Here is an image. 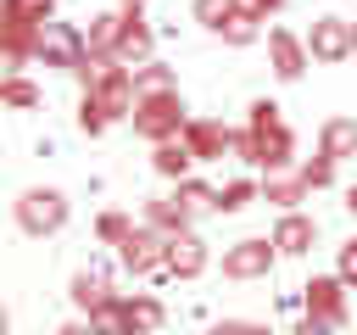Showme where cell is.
I'll list each match as a JSON object with an SVG mask.
<instances>
[{"label":"cell","instance_id":"1","mask_svg":"<svg viewBox=\"0 0 357 335\" xmlns=\"http://www.w3.org/2000/svg\"><path fill=\"white\" fill-rule=\"evenodd\" d=\"M184 123H190V117H184L178 89H162V95H139V100H134V134H145L151 145L184 134Z\"/></svg>","mask_w":357,"mask_h":335},{"label":"cell","instance_id":"2","mask_svg":"<svg viewBox=\"0 0 357 335\" xmlns=\"http://www.w3.org/2000/svg\"><path fill=\"white\" fill-rule=\"evenodd\" d=\"M67 223V195L50 190V184H33L17 195V229L22 234H56Z\"/></svg>","mask_w":357,"mask_h":335},{"label":"cell","instance_id":"3","mask_svg":"<svg viewBox=\"0 0 357 335\" xmlns=\"http://www.w3.org/2000/svg\"><path fill=\"white\" fill-rule=\"evenodd\" d=\"M117 262H123V274H134V279H145V274H167V234L162 229H128L123 240H117Z\"/></svg>","mask_w":357,"mask_h":335},{"label":"cell","instance_id":"4","mask_svg":"<svg viewBox=\"0 0 357 335\" xmlns=\"http://www.w3.org/2000/svg\"><path fill=\"white\" fill-rule=\"evenodd\" d=\"M84 56H89V39H84L73 22H56V17H50V22L39 28V61H45V67L78 73V61H84Z\"/></svg>","mask_w":357,"mask_h":335},{"label":"cell","instance_id":"5","mask_svg":"<svg viewBox=\"0 0 357 335\" xmlns=\"http://www.w3.org/2000/svg\"><path fill=\"white\" fill-rule=\"evenodd\" d=\"M95 324H106V329H162L167 324V307L156 296H117Z\"/></svg>","mask_w":357,"mask_h":335},{"label":"cell","instance_id":"6","mask_svg":"<svg viewBox=\"0 0 357 335\" xmlns=\"http://www.w3.org/2000/svg\"><path fill=\"white\" fill-rule=\"evenodd\" d=\"M273 257H279L273 240H234V246L223 251V274H229V279H268Z\"/></svg>","mask_w":357,"mask_h":335},{"label":"cell","instance_id":"7","mask_svg":"<svg viewBox=\"0 0 357 335\" xmlns=\"http://www.w3.org/2000/svg\"><path fill=\"white\" fill-rule=\"evenodd\" d=\"M324 324H346V279H312L307 285V329H324Z\"/></svg>","mask_w":357,"mask_h":335},{"label":"cell","instance_id":"8","mask_svg":"<svg viewBox=\"0 0 357 335\" xmlns=\"http://www.w3.org/2000/svg\"><path fill=\"white\" fill-rule=\"evenodd\" d=\"M117 17H123V34H117V56L123 61H151V50H156V34H151V22H145V11H139V0H123L117 6Z\"/></svg>","mask_w":357,"mask_h":335},{"label":"cell","instance_id":"9","mask_svg":"<svg viewBox=\"0 0 357 335\" xmlns=\"http://www.w3.org/2000/svg\"><path fill=\"white\" fill-rule=\"evenodd\" d=\"M307 56L312 61H346L351 56V22L346 17H318L307 34Z\"/></svg>","mask_w":357,"mask_h":335},{"label":"cell","instance_id":"10","mask_svg":"<svg viewBox=\"0 0 357 335\" xmlns=\"http://www.w3.org/2000/svg\"><path fill=\"white\" fill-rule=\"evenodd\" d=\"M268 56H273V73L290 84V78H301L307 73V39H296L290 28H268Z\"/></svg>","mask_w":357,"mask_h":335},{"label":"cell","instance_id":"11","mask_svg":"<svg viewBox=\"0 0 357 335\" xmlns=\"http://www.w3.org/2000/svg\"><path fill=\"white\" fill-rule=\"evenodd\" d=\"M229 134H234V128H223L218 117H190L178 140H184V145L195 151V162H218V156L229 151Z\"/></svg>","mask_w":357,"mask_h":335},{"label":"cell","instance_id":"12","mask_svg":"<svg viewBox=\"0 0 357 335\" xmlns=\"http://www.w3.org/2000/svg\"><path fill=\"white\" fill-rule=\"evenodd\" d=\"M257 134V168H268V173H279V168H290L296 162V134L284 128V123H268V128H251Z\"/></svg>","mask_w":357,"mask_h":335},{"label":"cell","instance_id":"13","mask_svg":"<svg viewBox=\"0 0 357 335\" xmlns=\"http://www.w3.org/2000/svg\"><path fill=\"white\" fill-rule=\"evenodd\" d=\"M201 268H206V240H201L195 229L167 234V274H173V279H195Z\"/></svg>","mask_w":357,"mask_h":335},{"label":"cell","instance_id":"14","mask_svg":"<svg viewBox=\"0 0 357 335\" xmlns=\"http://www.w3.org/2000/svg\"><path fill=\"white\" fill-rule=\"evenodd\" d=\"M112 302H117V290H112V279H106V274H95V268L73 274V307H78L89 324H95V318H100Z\"/></svg>","mask_w":357,"mask_h":335},{"label":"cell","instance_id":"15","mask_svg":"<svg viewBox=\"0 0 357 335\" xmlns=\"http://www.w3.org/2000/svg\"><path fill=\"white\" fill-rule=\"evenodd\" d=\"M312 240H318V223L301 218L296 207L273 223V246H279V257H301V251H312Z\"/></svg>","mask_w":357,"mask_h":335},{"label":"cell","instance_id":"16","mask_svg":"<svg viewBox=\"0 0 357 335\" xmlns=\"http://www.w3.org/2000/svg\"><path fill=\"white\" fill-rule=\"evenodd\" d=\"M190 162H195V151L173 134V140H156V151H151V168L162 173V179H190Z\"/></svg>","mask_w":357,"mask_h":335},{"label":"cell","instance_id":"17","mask_svg":"<svg viewBox=\"0 0 357 335\" xmlns=\"http://www.w3.org/2000/svg\"><path fill=\"white\" fill-rule=\"evenodd\" d=\"M318 151L335 156V162H340V156H357V123H351V117H329V123L318 128Z\"/></svg>","mask_w":357,"mask_h":335},{"label":"cell","instance_id":"18","mask_svg":"<svg viewBox=\"0 0 357 335\" xmlns=\"http://www.w3.org/2000/svg\"><path fill=\"white\" fill-rule=\"evenodd\" d=\"M145 223H151V229H162V234H178V229H190L195 218H190V207H184L178 195H162V201H151V207H145Z\"/></svg>","mask_w":357,"mask_h":335},{"label":"cell","instance_id":"19","mask_svg":"<svg viewBox=\"0 0 357 335\" xmlns=\"http://www.w3.org/2000/svg\"><path fill=\"white\" fill-rule=\"evenodd\" d=\"M307 195H312V190H307V179H301V173H296V179H284V168H279V173H268V184H262V201H273L279 212H290V207H296V201H307Z\"/></svg>","mask_w":357,"mask_h":335},{"label":"cell","instance_id":"20","mask_svg":"<svg viewBox=\"0 0 357 335\" xmlns=\"http://www.w3.org/2000/svg\"><path fill=\"white\" fill-rule=\"evenodd\" d=\"M45 95H39V84L33 78H22V73H0V106H11V112H33Z\"/></svg>","mask_w":357,"mask_h":335},{"label":"cell","instance_id":"21","mask_svg":"<svg viewBox=\"0 0 357 335\" xmlns=\"http://www.w3.org/2000/svg\"><path fill=\"white\" fill-rule=\"evenodd\" d=\"M56 17V0H0V22H22V28H45Z\"/></svg>","mask_w":357,"mask_h":335},{"label":"cell","instance_id":"22","mask_svg":"<svg viewBox=\"0 0 357 335\" xmlns=\"http://www.w3.org/2000/svg\"><path fill=\"white\" fill-rule=\"evenodd\" d=\"M117 34H123V17H117V11H100V17H89V28H84L89 50H100V56H117Z\"/></svg>","mask_w":357,"mask_h":335},{"label":"cell","instance_id":"23","mask_svg":"<svg viewBox=\"0 0 357 335\" xmlns=\"http://www.w3.org/2000/svg\"><path fill=\"white\" fill-rule=\"evenodd\" d=\"M134 89H139V95H162V89H178V78H173V67H162V61H139V67H134Z\"/></svg>","mask_w":357,"mask_h":335},{"label":"cell","instance_id":"24","mask_svg":"<svg viewBox=\"0 0 357 335\" xmlns=\"http://www.w3.org/2000/svg\"><path fill=\"white\" fill-rule=\"evenodd\" d=\"M257 22H262V17H251L245 6H234V11L223 17V28H218V39H229V45H251V39H257Z\"/></svg>","mask_w":357,"mask_h":335},{"label":"cell","instance_id":"25","mask_svg":"<svg viewBox=\"0 0 357 335\" xmlns=\"http://www.w3.org/2000/svg\"><path fill=\"white\" fill-rule=\"evenodd\" d=\"M257 201V184L251 179H229L223 190H218V212H240V207H251Z\"/></svg>","mask_w":357,"mask_h":335},{"label":"cell","instance_id":"26","mask_svg":"<svg viewBox=\"0 0 357 335\" xmlns=\"http://www.w3.org/2000/svg\"><path fill=\"white\" fill-rule=\"evenodd\" d=\"M296 173L307 179V190H329V184H335V156H324V151H318V156H312V162H301Z\"/></svg>","mask_w":357,"mask_h":335},{"label":"cell","instance_id":"27","mask_svg":"<svg viewBox=\"0 0 357 335\" xmlns=\"http://www.w3.org/2000/svg\"><path fill=\"white\" fill-rule=\"evenodd\" d=\"M78 128H84V134H106V128H112V117L100 112V100H95V95H84V100H78Z\"/></svg>","mask_w":357,"mask_h":335},{"label":"cell","instance_id":"28","mask_svg":"<svg viewBox=\"0 0 357 335\" xmlns=\"http://www.w3.org/2000/svg\"><path fill=\"white\" fill-rule=\"evenodd\" d=\"M128 229H134V218H128V212H100V218H95V234H100L106 246H117Z\"/></svg>","mask_w":357,"mask_h":335},{"label":"cell","instance_id":"29","mask_svg":"<svg viewBox=\"0 0 357 335\" xmlns=\"http://www.w3.org/2000/svg\"><path fill=\"white\" fill-rule=\"evenodd\" d=\"M229 11H234V0H195V22H201V28H212V34L223 28V17H229Z\"/></svg>","mask_w":357,"mask_h":335},{"label":"cell","instance_id":"30","mask_svg":"<svg viewBox=\"0 0 357 335\" xmlns=\"http://www.w3.org/2000/svg\"><path fill=\"white\" fill-rule=\"evenodd\" d=\"M335 274H340L346 285H357V240H346V246H340V262H335Z\"/></svg>","mask_w":357,"mask_h":335},{"label":"cell","instance_id":"31","mask_svg":"<svg viewBox=\"0 0 357 335\" xmlns=\"http://www.w3.org/2000/svg\"><path fill=\"white\" fill-rule=\"evenodd\" d=\"M268 123H279V106L273 100H251V128H268Z\"/></svg>","mask_w":357,"mask_h":335},{"label":"cell","instance_id":"32","mask_svg":"<svg viewBox=\"0 0 357 335\" xmlns=\"http://www.w3.org/2000/svg\"><path fill=\"white\" fill-rule=\"evenodd\" d=\"M234 6H245V11H251V17H273V11H279V6H284V0H234Z\"/></svg>","mask_w":357,"mask_h":335},{"label":"cell","instance_id":"33","mask_svg":"<svg viewBox=\"0 0 357 335\" xmlns=\"http://www.w3.org/2000/svg\"><path fill=\"white\" fill-rule=\"evenodd\" d=\"M346 212H351V218H357V184H351V190H346Z\"/></svg>","mask_w":357,"mask_h":335},{"label":"cell","instance_id":"34","mask_svg":"<svg viewBox=\"0 0 357 335\" xmlns=\"http://www.w3.org/2000/svg\"><path fill=\"white\" fill-rule=\"evenodd\" d=\"M0 329H11V313H6V307H0Z\"/></svg>","mask_w":357,"mask_h":335},{"label":"cell","instance_id":"35","mask_svg":"<svg viewBox=\"0 0 357 335\" xmlns=\"http://www.w3.org/2000/svg\"><path fill=\"white\" fill-rule=\"evenodd\" d=\"M351 50H357V22H351Z\"/></svg>","mask_w":357,"mask_h":335}]
</instances>
